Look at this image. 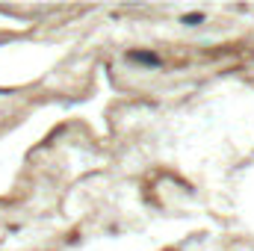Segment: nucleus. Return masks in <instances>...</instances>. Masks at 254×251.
Returning a JSON list of instances; mask_svg holds the SVG:
<instances>
[{"mask_svg":"<svg viewBox=\"0 0 254 251\" xmlns=\"http://www.w3.org/2000/svg\"><path fill=\"white\" fill-rule=\"evenodd\" d=\"M198 21H201V15H186L184 18V24H198Z\"/></svg>","mask_w":254,"mask_h":251,"instance_id":"nucleus-2","label":"nucleus"},{"mask_svg":"<svg viewBox=\"0 0 254 251\" xmlns=\"http://www.w3.org/2000/svg\"><path fill=\"white\" fill-rule=\"evenodd\" d=\"M130 59H139V62H148V65H160V59H157L154 53H145V50H136V53H130Z\"/></svg>","mask_w":254,"mask_h":251,"instance_id":"nucleus-1","label":"nucleus"}]
</instances>
